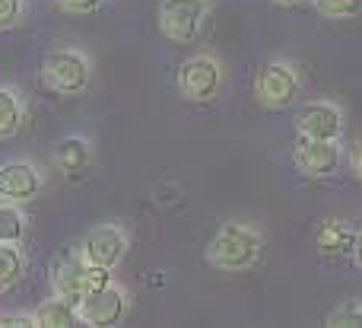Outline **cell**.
<instances>
[{"instance_id":"11","label":"cell","mask_w":362,"mask_h":328,"mask_svg":"<svg viewBox=\"0 0 362 328\" xmlns=\"http://www.w3.org/2000/svg\"><path fill=\"white\" fill-rule=\"evenodd\" d=\"M353 242H356V230L346 220H337V217L321 220L315 230V249L325 259H346L353 252Z\"/></svg>"},{"instance_id":"2","label":"cell","mask_w":362,"mask_h":328,"mask_svg":"<svg viewBox=\"0 0 362 328\" xmlns=\"http://www.w3.org/2000/svg\"><path fill=\"white\" fill-rule=\"evenodd\" d=\"M93 80V64L76 48H54L42 61V83L54 96H80Z\"/></svg>"},{"instance_id":"22","label":"cell","mask_w":362,"mask_h":328,"mask_svg":"<svg viewBox=\"0 0 362 328\" xmlns=\"http://www.w3.org/2000/svg\"><path fill=\"white\" fill-rule=\"evenodd\" d=\"M57 6L67 13H95L102 6V0H57Z\"/></svg>"},{"instance_id":"23","label":"cell","mask_w":362,"mask_h":328,"mask_svg":"<svg viewBox=\"0 0 362 328\" xmlns=\"http://www.w3.org/2000/svg\"><path fill=\"white\" fill-rule=\"evenodd\" d=\"M0 325H10V328H38L35 316H0Z\"/></svg>"},{"instance_id":"14","label":"cell","mask_w":362,"mask_h":328,"mask_svg":"<svg viewBox=\"0 0 362 328\" xmlns=\"http://www.w3.org/2000/svg\"><path fill=\"white\" fill-rule=\"evenodd\" d=\"M32 316H35L38 328H74V325H80V312H76V306L67 303V300H61V297L45 300Z\"/></svg>"},{"instance_id":"4","label":"cell","mask_w":362,"mask_h":328,"mask_svg":"<svg viewBox=\"0 0 362 328\" xmlns=\"http://www.w3.org/2000/svg\"><path fill=\"white\" fill-rule=\"evenodd\" d=\"M175 83H178V93L187 102H210L216 99L219 86H223V64L213 55H194L178 64Z\"/></svg>"},{"instance_id":"1","label":"cell","mask_w":362,"mask_h":328,"mask_svg":"<svg viewBox=\"0 0 362 328\" xmlns=\"http://www.w3.org/2000/svg\"><path fill=\"white\" fill-rule=\"evenodd\" d=\"M264 255V236L248 223H223L206 246V261L219 271H248Z\"/></svg>"},{"instance_id":"18","label":"cell","mask_w":362,"mask_h":328,"mask_svg":"<svg viewBox=\"0 0 362 328\" xmlns=\"http://www.w3.org/2000/svg\"><path fill=\"white\" fill-rule=\"evenodd\" d=\"M312 6L327 19H353L362 13V0H312Z\"/></svg>"},{"instance_id":"9","label":"cell","mask_w":362,"mask_h":328,"mask_svg":"<svg viewBox=\"0 0 362 328\" xmlns=\"http://www.w3.org/2000/svg\"><path fill=\"white\" fill-rule=\"evenodd\" d=\"M296 131L299 137H315V140H340L344 131V112L334 102L315 99L296 112Z\"/></svg>"},{"instance_id":"25","label":"cell","mask_w":362,"mask_h":328,"mask_svg":"<svg viewBox=\"0 0 362 328\" xmlns=\"http://www.w3.org/2000/svg\"><path fill=\"white\" fill-rule=\"evenodd\" d=\"M353 261H356V268H362V230H356V242H353Z\"/></svg>"},{"instance_id":"6","label":"cell","mask_w":362,"mask_h":328,"mask_svg":"<svg viewBox=\"0 0 362 328\" xmlns=\"http://www.w3.org/2000/svg\"><path fill=\"white\" fill-rule=\"evenodd\" d=\"M76 255H80L83 265H99V268L115 271V268L121 265V259L127 255V233L121 227H115V223L95 227L93 233L80 242Z\"/></svg>"},{"instance_id":"15","label":"cell","mask_w":362,"mask_h":328,"mask_svg":"<svg viewBox=\"0 0 362 328\" xmlns=\"http://www.w3.org/2000/svg\"><path fill=\"white\" fill-rule=\"evenodd\" d=\"M23 99L16 96V89L0 86V140H10L13 134L23 128Z\"/></svg>"},{"instance_id":"17","label":"cell","mask_w":362,"mask_h":328,"mask_svg":"<svg viewBox=\"0 0 362 328\" xmlns=\"http://www.w3.org/2000/svg\"><path fill=\"white\" fill-rule=\"evenodd\" d=\"M25 239V214L19 204L0 201V242H23Z\"/></svg>"},{"instance_id":"19","label":"cell","mask_w":362,"mask_h":328,"mask_svg":"<svg viewBox=\"0 0 362 328\" xmlns=\"http://www.w3.org/2000/svg\"><path fill=\"white\" fill-rule=\"evenodd\" d=\"M327 325L331 328H359L362 325V303L350 300V303L337 306V310L327 316Z\"/></svg>"},{"instance_id":"20","label":"cell","mask_w":362,"mask_h":328,"mask_svg":"<svg viewBox=\"0 0 362 328\" xmlns=\"http://www.w3.org/2000/svg\"><path fill=\"white\" fill-rule=\"evenodd\" d=\"M112 284V271L108 268H99V265H83V297L86 293H95L102 287Z\"/></svg>"},{"instance_id":"26","label":"cell","mask_w":362,"mask_h":328,"mask_svg":"<svg viewBox=\"0 0 362 328\" xmlns=\"http://www.w3.org/2000/svg\"><path fill=\"white\" fill-rule=\"evenodd\" d=\"M276 6H296V4H312V0H270Z\"/></svg>"},{"instance_id":"24","label":"cell","mask_w":362,"mask_h":328,"mask_svg":"<svg viewBox=\"0 0 362 328\" xmlns=\"http://www.w3.org/2000/svg\"><path fill=\"white\" fill-rule=\"evenodd\" d=\"M350 163H353V176L362 182V137L356 140V147H353V159H350Z\"/></svg>"},{"instance_id":"3","label":"cell","mask_w":362,"mask_h":328,"mask_svg":"<svg viewBox=\"0 0 362 328\" xmlns=\"http://www.w3.org/2000/svg\"><path fill=\"white\" fill-rule=\"evenodd\" d=\"M210 0H163L159 4V32L175 45L194 42L210 16Z\"/></svg>"},{"instance_id":"16","label":"cell","mask_w":362,"mask_h":328,"mask_svg":"<svg viewBox=\"0 0 362 328\" xmlns=\"http://www.w3.org/2000/svg\"><path fill=\"white\" fill-rule=\"evenodd\" d=\"M25 271V255L19 242H0V290L13 287Z\"/></svg>"},{"instance_id":"10","label":"cell","mask_w":362,"mask_h":328,"mask_svg":"<svg viewBox=\"0 0 362 328\" xmlns=\"http://www.w3.org/2000/svg\"><path fill=\"white\" fill-rule=\"evenodd\" d=\"M42 191V172L35 163L13 159L0 166V201L4 204H25Z\"/></svg>"},{"instance_id":"21","label":"cell","mask_w":362,"mask_h":328,"mask_svg":"<svg viewBox=\"0 0 362 328\" xmlns=\"http://www.w3.org/2000/svg\"><path fill=\"white\" fill-rule=\"evenodd\" d=\"M23 10H25L23 0H0V32L13 29L23 19Z\"/></svg>"},{"instance_id":"8","label":"cell","mask_w":362,"mask_h":328,"mask_svg":"<svg viewBox=\"0 0 362 328\" xmlns=\"http://www.w3.org/2000/svg\"><path fill=\"white\" fill-rule=\"evenodd\" d=\"M293 166L305 179H327L340 166V147L337 140H315L299 137L293 147Z\"/></svg>"},{"instance_id":"13","label":"cell","mask_w":362,"mask_h":328,"mask_svg":"<svg viewBox=\"0 0 362 328\" xmlns=\"http://www.w3.org/2000/svg\"><path fill=\"white\" fill-rule=\"evenodd\" d=\"M89 163H93V150H89V144L83 137H64V140H57V147H54V166L67 179H80L83 172L89 169Z\"/></svg>"},{"instance_id":"12","label":"cell","mask_w":362,"mask_h":328,"mask_svg":"<svg viewBox=\"0 0 362 328\" xmlns=\"http://www.w3.org/2000/svg\"><path fill=\"white\" fill-rule=\"evenodd\" d=\"M51 290L74 306L83 300V261L76 252L51 265Z\"/></svg>"},{"instance_id":"5","label":"cell","mask_w":362,"mask_h":328,"mask_svg":"<svg viewBox=\"0 0 362 328\" xmlns=\"http://www.w3.org/2000/svg\"><path fill=\"white\" fill-rule=\"evenodd\" d=\"M299 89H302L299 74H296V70L289 67L286 61L264 64V67L257 70V77H255V96H257V102H261L264 108H274V112L293 106V102L299 99Z\"/></svg>"},{"instance_id":"7","label":"cell","mask_w":362,"mask_h":328,"mask_svg":"<svg viewBox=\"0 0 362 328\" xmlns=\"http://www.w3.org/2000/svg\"><path fill=\"white\" fill-rule=\"evenodd\" d=\"M76 312H80V325H93V328L118 325L121 319L127 316V293L112 281V284L102 287V290L86 293V297L76 303Z\"/></svg>"}]
</instances>
